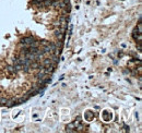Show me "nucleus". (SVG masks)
Listing matches in <instances>:
<instances>
[{"instance_id":"1","label":"nucleus","mask_w":142,"mask_h":133,"mask_svg":"<svg viewBox=\"0 0 142 133\" xmlns=\"http://www.w3.org/2000/svg\"><path fill=\"white\" fill-rule=\"evenodd\" d=\"M35 41H36V38L33 37V36H24V37L21 39V42H20V43L26 44V45L30 46V45H32V44H33Z\"/></svg>"},{"instance_id":"2","label":"nucleus","mask_w":142,"mask_h":133,"mask_svg":"<svg viewBox=\"0 0 142 133\" xmlns=\"http://www.w3.org/2000/svg\"><path fill=\"white\" fill-rule=\"evenodd\" d=\"M7 71H8V73L9 74H17L18 72H17V70L14 69V66H7Z\"/></svg>"},{"instance_id":"3","label":"nucleus","mask_w":142,"mask_h":133,"mask_svg":"<svg viewBox=\"0 0 142 133\" xmlns=\"http://www.w3.org/2000/svg\"><path fill=\"white\" fill-rule=\"evenodd\" d=\"M55 43V45H56V47L57 48H59V49H61L62 50V48H64V42H61V41H55L54 42Z\"/></svg>"}]
</instances>
